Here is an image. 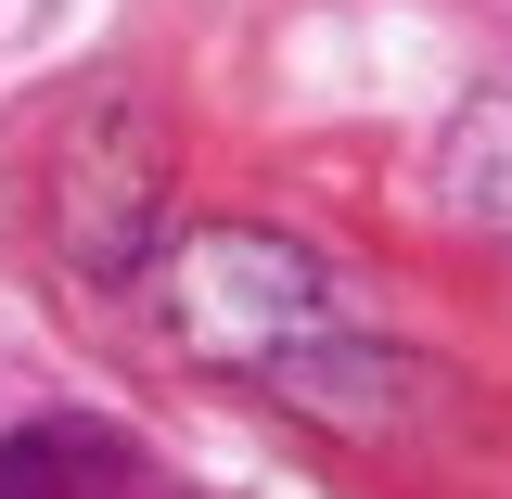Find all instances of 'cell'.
Segmentation results:
<instances>
[{
  "mask_svg": "<svg viewBox=\"0 0 512 499\" xmlns=\"http://www.w3.org/2000/svg\"><path fill=\"white\" fill-rule=\"evenodd\" d=\"M0 499H205L180 487L154 448H128L116 423H26V436H0Z\"/></svg>",
  "mask_w": 512,
  "mask_h": 499,
  "instance_id": "6da1fadb",
  "label": "cell"
},
{
  "mask_svg": "<svg viewBox=\"0 0 512 499\" xmlns=\"http://www.w3.org/2000/svg\"><path fill=\"white\" fill-rule=\"evenodd\" d=\"M448 180H461V205H474V218L512 244V90H487V103L461 116V141H448Z\"/></svg>",
  "mask_w": 512,
  "mask_h": 499,
  "instance_id": "7a4b0ae2",
  "label": "cell"
}]
</instances>
